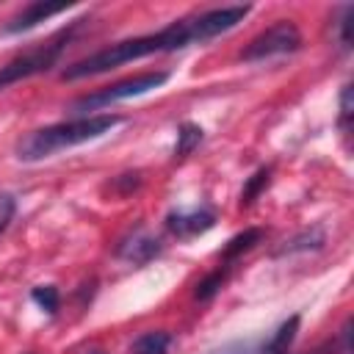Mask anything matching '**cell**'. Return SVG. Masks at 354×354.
I'll return each instance as SVG.
<instances>
[{"mask_svg":"<svg viewBox=\"0 0 354 354\" xmlns=\"http://www.w3.org/2000/svg\"><path fill=\"white\" fill-rule=\"evenodd\" d=\"M196 44V33H194V22L191 19H180L171 22L166 28H160L158 33H147V36H133V39H122L111 47H102L75 64H69L61 77L64 80H80V77H91V75H102L111 72L122 64L147 58V55H158V53H174V50H185Z\"/></svg>","mask_w":354,"mask_h":354,"instance_id":"obj_1","label":"cell"},{"mask_svg":"<svg viewBox=\"0 0 354 354\" xmlns=\"http://www.w3.org/2000/svg\"><path fill=\"white\" fill-rule=\"evenodd\" d=\"M122 122V116L116 113H91V116H75L58 124H47L39 130H30L28 136H22L17 141V158L25 163H36L44 160L55 152H64L69 147L94 141L105 133H111L116 124Z\"/></svg>","mask_w":354,"mask_h":354,"instance_id":"obj_2","label":"cell"},{"mask_svg":"<svg viewBox=\"0 0 354 354\" xmlns=\"http://www.w3.org/2000/svg\"><path fill=\"white\" fill-rule=\"evenodd\" d=\"M166 80H169V72H163V69H158V72H141L136 77H124V80H119L113 86H105V88L91 91L86 97H77L69 105V111L75 116H88V111H100V108H108V105H113L119 100L141 97V94H147L152 88H160Z\"/></svg>","mask_w":354,"mask_h":354,"instance_id":"obj_4","label":"cell"},{"mask_svg":"<svg viewBox=\"0 0 354 354\" xmlns=\"http://www.w3.org/2000/svg\"><path fill=\"white\" fill-rule=\"evenodd\" d=\"M268 180H271V169H268V166L257 169V171L246 180V185H243V191H241V207H249V205L260 196V191L268 185Z\"/></svg>","mask_w":354,"mask_h":354,"instance_id":"obj_16","label":"cell"},{"mask_svg":"<svg viewBox=\"0 0 354 354\" xmlns=\"http://www.w3.org/2000/svg\"><path fill=\"white\" fill-rule=\"evenodd\" d=\"M263 230L260 227H246L243 232H238V235H232L230 241H227V246L221 249V260L227 263V266H232L243 252H249V249H254L260 241H263Z\"/></svg>","mask_w":354,"mask_h":354,"instance_id":"obj_11","label":"cell"},{"mask_svg":"<svg viewBox=\"0 0 354 354\" xmlns=\"http://www.w3.org/2000/svg\"><path fill=\"white\" fill-rule=\"evenodd\" d=\"M160 252H163V243H160L155 235L144 232V230L130 232V235L122 238L119 246H116V257L124 260V263H130V266H144V263L155 260Z\"/></svg>","mask_w":354,"mask_h":354,"instance_id":"obj_8","label":"cell"},{"mask_svg":"<svg viewBox=\"0 0 354 354\" xmlns=\"http://www.w3.org/2000/svg\"><path fill=\"white\" fill-rule=\"evenodd\" d=\"M171 343H174V337H171L169 332H160V329L144 332V335H138V337L133 340L130 354H169Z\"/></svg>","mask_w":354,"mask_h":354,"instance_id":"obj_12","label":"cell"},{"mask_svg":"<svg viewBox=\"0 0 354 354\" xmlns=\"http://www.w3.org/2000/svg\"><path fill=\"white\" fill-rule=\"evenodd\" d=\"M202 127L196 124V122H183L180 127H177V144H174V158H185V155H191L199 144H202Z\"/></svg>","mask_w":354,"mask_h":354,"instance_id":"obj_14","label":"cell"},{"mask_svg":"<svg viewBox=\"0 0 354 354\" xmlns=\"http://www.w3.org/2000/svg\"><path fill=\"white\" fill-rule=\"evenodd\" d=\"M14 213H17V199H14V194L0 191V232H3V230L11 224Z\"/></svg>","mask_w":354,"mask_h":354,"instance_id":"obj_20","label":"cell"},{"mask_svg":"<svg viewBox=\"0 0 354 354\" xmlns=\"http://www.w3.org/2000/svg\"><path fill=\"white\" fill-rule=\"evenodd\" d=\"M324 241H326L324 230H321V227H310V230H304V232L293 235L290 241H285V246H282V249H279L277 254H296V252H310V249H321V246H324Z\"/></svg>","mask_w":354,"mask_h":354,"instance_id":"obj_13","label":"cell"},{"mask_svg":"<svg viewBox=\"0 0 354 354\" xmlns=\"http://www.w3.org/2000/svg\"><path fill=\"white\" fill-rule=\"evenodd\" d=\"M216 227V210L213 207H177L166 216V230L174 238H196Z\"/></svg>","mask_w":354,"mask_h":354,"instance_id":"obj_7","label":"cell"},{"mask_svg":"<svg viewBox=\"0 0 354 354\" xmlns=\"http://www.w3.org/2000/svg\"><path fill=\"white\" fill-rule=\"evenodd\" d=\"M301 47V30L290 22V19H279L277 25L266 28L263 33H257L246 50L241 53L243 61H266V58H274V55H288V53H296Z\"/></svg>","mask_w":354,"mask_h":354,"instance_id":"obj_5","label":"cell"},{"mask_svg":"<svg viewBox=\"0 0 354 354\" xmlns=\"http://www.w3.org/2000/svg\"><path fill=\"white\" fill-rule=\"evenodd\" d=\"M299 324H301L299 315L285 318V321L260 343V354H290V346H293V340H296V335H299Z\"/></svg>","mask_w":354,"mask_h":354,"instance_id":"obj_10","label":"cell"},{"mask_svg":"<svg viewBox=\"0 0 354 354\" xmlns=\"http://www.w3.org/2000/svg\"><path fill=\"white\" fill-rule=\"evenodd\" d=\"M88 354H108V351H100V348H91Z\"/></svg>","mask_w":354,"mask_h":354,"instance_id":"obj_22","label":"cell"},{"mask_svg":"<svg viewBox=\"0 0 354 354\" xmlns=\"http://www.w3.org/2000/svg\"><path fill=\"white\" fill-rule=\"evenodd\" d=\"M80 22H83V19H80ZM80 22H75V25L58 30L50 41L39 44V47H33V50H28V53L11 58L6 66H0V91L8 88V86H14V83H19V80L33 77V75L50 72V69L58 64V58L64 55L66 44L72 41V33H75V28H77Z\"/></svg>","mask_w":354,"mask_h":354,"instance_id":"obj_3","label":"cell"},{"mask_svg":"<svg viewBox=\"0 0 354 354\" xmlns=\"http://www.w3.org/2000/svg\"><path fill=\"white\" fill-rule=\"evenodd\" d=\"M66 8L72 6H47V3H28L14 19H8V25L3 28V33H25L30 28H36L39 22L55 17V14H64Z\"/></svg>","mask_w":354,"mask_h":354,"instance_id":"obj_9","label":"cell"},{"mask_svg":"<svg viewBox=\"0 0 354 354\" xmlns=\"http://www.w3.org/2000/svg\"><path fill=\"white\" fill-rule=\"evenodd\" d=\"M348 122H351V86L346 83L340 91V119H337L343 136H348Z\"/></svg>","mask_w":354,"mask_h":354,"instance_id":"obj_21","label":"cell"},{"mask_svg":"<svg viewBox=\"0 0 354 354\" xmlns=\"http://www.w3.org/2000/svg\"><path fill=\"white\" fill-rule=\"evenodd\" d=\"M30 299H33L47 315H55L58 307H61V293H58L55 285H36V288L30 290Z\"/></svg>","mask_w":354,"mask_h":354,"instance_id":"obj_17","label":"cell"},{"mask_svg":"<svg viewBox=\"0 0 354 354\" xmlns=\"http://www.w3.org/2000/svg\"><path fill=\"white\" fill-rule=\"evenodd\" d=\"M260 343L263 340H230L224 346L210 348L207 354H260Z\"/></svg>","mask_w":354,"mask_h":354,"instance_id":"obj_18","label":"cell"},{"mask_svg":"<svg viewBox=\"0 0 354 354\" xmlns=\"http://www.w3.org/2000/svg\"><path fill=\"white\" fill-rule=\"evenodd\" d=\"M230 268H232V266H227V263H224L221 268L210 271V274H207V277H205V279H202V282L196 285L194 296H196L199 301H210V299H213V296H216V293L221 290V285L227 282V277H230Z\"/></svg>","mask_w":354,"mask_h":354,"instance_id":"obj_15","label":"cell"},{"mask_svg":"<svg viewBox=\"0 0 354 354\" xmlns=\"http://www.w3.org/2000/svg\"><path fill=\"white\" fill-rule=\"evenodd\" d=\"M351 22H354V6H346V8H343V17H340V22H337V36H340L343 50L351 47Z\"/></svg>","mask_w":354,"mask_h":354,"instance_id":"obj_19","label":"cell"},{"mask_svg":"<svg viewBox=\"0 0 354 354\" xmlns=\"http://www.w3.org/2000/svg\"><path fill=\"white\" fill-rule=\"evenodd\" d=\"M252 11V6H224V8H210L199 17H194V33H196V44H205L227 30H232L238 22L246 19V14Z\"/></svg>","mask_w":354,"mask_h":354,"instance_id":"obj_6","label":"cell"}]
</instances>
